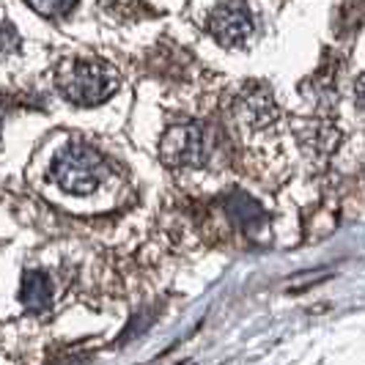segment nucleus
Instances as JSON below:
<instances>
[{
  "label": "nucleus",
  "instance_id": "20e7f679",
  "mask_svg": "<svg viewBox=\"0 0 365 365\" xmlns=\"http://www.w3.org/2000/svg\"><path fill=\"white\" fill-rule=\"evenodd\" d=\"M212 36L217 38L222 47H242L247 38L253 36V14L242 0H228L215 9L209 19Z\"/></svg>",
  "mask_w": 365,
  "mask_h": 365
},
{
  "label": "nucleus",
  "instance_id": "7ed1b4c3",
  "mask_svg": "<svg viewBox=\"0 0 365 365\" xmlns=\"http://www.w3.org/2000/svg\"><path fill=\"white\" fill-rule=\"evenodd\" d=\"M160 151L170 168H201L209 160L212 140L201 124H176L165 132Z\"/></svg>",
  "mask_w": 365,
  "mask_h": 365
},
{
  "label": "nucleus",
  "instance_id": "f03ea898",
  "mask_svg": "<svg viewBox=\"0 0 365 365\" xmlns=\"http://www.w3.org/2000/svg\"><path fill=\"white\" fill-rule=\"evenodd\" d=\"M118 86V74L105 63H91V61H80L72 63L69 69H63L58 77V88L61 93L83 108H91L105 102L110 93Z\"/></svg>",
  "mask_w": 365,
  "mask_h": 365
},
{
  "label": "nucleus",
  "instance_id": "39448f33",
  "mask_svg": "<svg viewBox=\"0 0 365 365\" xmlns=\"http://www.w3.org/2000/svg\"><path fill=\"white\" fill-rule=\"evenodd\" d=\"M19 297H22V305H25L28 311H34V313L47 311L50 302H53V283H50V277L41 272H25Z\"/></svg>",
  "mask_w": 365,
  "mask_h": 365
},
{
  "label": "nucleus",
  "instance_id": "423d86ee",
  "mask_svg": "<svg viewBox=\"0 0 365 365\" xmlns=\"http://www.w3.org/2000/svg\"><path fill=\"white\" fill-rule=\"evenodd\" d=\"M228 209H231V215H234V220L242 228H256L258 220H261V209L250 198H245V195H237Z\"/></svg>",
  "mask_w": 365,
  "mask_h": 365
},
{
  "label": "nucleus",
  "instance_id": "6e6552de",
  "mask_svg": "<svg viewBox=\"0 0 365 365\" xmlns=\"http://www.w3.org/2000/svg\"><path fill=\"white\" fill-rule=\"evenodd\" d=\"M17 41V36H14V31L11 28H6V25H0V53L3 50H11V44Z\"/></svg>",
  "mask_w": 365,
  "mask_h": 365
},
{
  "label": "nucleus",
  "instance_id": "0eeeda50",
  "mask_svg": "<svg viewBox=\"0 0 365 365\" xmlns=\"http://www.w3.org/2000/svg\"><path fill=\"white\" fill-rule=\"evenodd\" d=\"M28 3L44 17H58V14H66L72 9L74 0H28Z\"/></svg>",
  "mask_w": 365,
  "mask_h": 365
},
{
  "label": "nucleus",
  "instance_id": "f257e3e1",
  "mask_svg": "<svg viewBox=\"0 0 365 365\" xmlns=\"http://www.w3.org/2000/svg\"><path fill=\"white\" fill-rule=\"evenodd\" d=\"M53 182L72 195H91L108 179V165L96 148L86 143H69L58 151L50 168Z\"/></svg>",
  "mask_w": 365,
  "mask_h": 365
}]
</instances>
